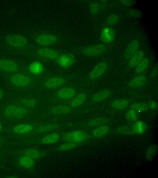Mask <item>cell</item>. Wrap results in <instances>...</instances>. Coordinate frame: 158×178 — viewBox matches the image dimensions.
I'll return each mask as SVG.
<instances>
[{
	"instance_id": "cell-1",
	"label": "cell",
	"mask_w": 158,
	"mask_h": 178,
	"mask_svg": "<svg viewBox=\"0 0 158 178\" xmlns=\"http://www.w3.org/2000/svg\"><path fill=\"white\" fill-rule=\"evenodd\" d=\"M36 112L8 99L0 103V118L6 124L31 119Z\"/></svg>"
},
{
	"instance_id": "cell-2",
	"label": "cell",
	"mask_w": 158,
	"mask_h": 178,
	"mask_svg": "<svg viewBox=\"0 0 158 178\" xmlns=\"http://www.w3.org/2000/svg\"><path fill=\"white\" fill-rule=\"evenodd\" d=\"M4 76L5 82L9 88L21 93L30 90L37 86L46 76H35L27 70L4 75Z\"/></svg>"
},
{
	"instance_id": "cell-3",
	"label": "cell",
	"mask_w": 158,
	"mask_h": 178,
	"mask_svg": "<svg viewBox=\"0 0 158 178\" xmlns=\"http://www.w3.org/2000/svg\"><path fill=\"white\" fill-rule=\"evenodd\" d=\"M31 119L15 123L6 124L3 134L14 141L28 138L37 127L44 122Z\"/></svg>"
},
{
	"instance_id": "cell-4",
	"label": "cell",
	"mask_w": 158,
	"mask_h": 178,
	"mask_svg": "<svg viewBox=\"0 0 158 178\" xmlns=\"http://www.w3.org/2000/svg\"><path fill=\"white\" fill-rule=\"evenodd\" d=\"M80 76L79 73L66 75L48 74L42 79L37 86L44 90H55L68 85Z\"/></svg>"
},
{
	"instance_id": "cell-5",
	"label": "cell",
	"mask_w": 158,
	"mask_h": 178,
	"mask_svg": "<svg viewBox=\"0 0 158 178\" xmlns=\"http://www.w3.org/2000/svg\"><path fill=\"white\" fill-rule=\"evenodd\" d=\"M65 131L62 130L38 136L14 141L15 145L22 146L26 145L36 146L51 145L60 141Z\"/></svg>"
},
{
	"instance_id": "cell-6",
	"label": "cell",
	"mask_w": 158,
	"mask_h": 178,
	"mask_svg": "<svg viewBox=\"0 0 158 178\" xmlns=\"http://www.w3.org/2000/svg\"><path fill=\"white\" fill-rule=\"evenodd\" d=\"M82 112L81 110L74 109L66 103L53 104L44 109L37 118L39 120L48 117L69 116L81 114Z\"/></svg>"
},
{
	"instance_id": "cell-7",
	"label": "cell",
	"mask_w": 158,
	"mask_h": 178,
	"mask_svg": "<svg viewBox=\"0 0 158 178\" xmlns=\"http://www.w3.org/2000/svg\"><path fill=\"white\" fill-rule=\"evenodd\" d=\"M80 90L79 86L67 85L55 90L49 98L52 104L66 103L70 101Z\"/></svg>"
},
{
	"instance_id": "cell-8",
	"label": "cell",
	"mask_w": 158,
	"mask_h": 178,
	"mask_svg": "<svg viewBox=\"0 0 158 178\" xmlns=\"http://www.w3.org/2000/svg\"><path fill=\"white\" fill-rule=\"evenodd\" d=\"M73 123L59 121H44L37 127L29 137L26 138L73 128Z\"/></svg>"
},
{
	"instance_id": "cell-9",
	"label": "cell",
	"mask_w": 158,
	"mask_h": 178,
	"mask_svg": "<svg viewBox=\"0 0 158 178\" xmlns=\"http://www.w3.org/2000/svg\"><path fill=\"white\" fill-rule=\"evenodd\" d=\"M7 152L8 155L15 157L24 155L31 158L36 161L43 159L50 154L48 150H42L36 147L8 149Z\"/></svg>"
},
{
	"instance_id": "cell-10",
	"label": "cell",
	"mask_w": 158,
	"mask_h": 178,
	"mask_svg": "<svg viewBox=\"0 0 158 178\" xmlns=\"http://www.w3.org/2000/svg\"><path fill=\"white\" fill-rule=\"evenodd\" d=\"M9 100L27 108L36 111L40 108L41 101L38 97L20 93L11 96Z\"/></svg>"
},
{
	"instance_id": "cell-11",
	"label": "cell",
	"mask_w": 158,
	"mask_h": 178,
	"mask_svg": "<svg viewBox=\"0 0 158 178\" xmlns=\"http://www.w3.org/2000/svg\"><path fill=\"white\" fill-rule=\"evenodd\" d=\"M90 134L85 129H77L75 130L65 131L63 134L60 142H87L91 138Z\"/></svg>"
},
{
	"instance_id": "cell-12",
	"label": "cell",
	"mask_w": 158,
	"mask_h": 178,
	"mask_svg": "<svg viewBox=\"0 0 158 178\" xmlns=\"http://www.w3.org/2000/svg\"><path fill=\"white\" fill-rule=\"evenodd\" d=\"M27 70V68L24 69L15 60L7 58H0V72L4 75Z\"/></svg>"
},
{
	"instance_id": "cell-13",
	"label": "cell",
	"mask_w": 158,
	"mask_h": 178,
	"mask_svg": "<svg viewBox=\"0 0 158 178\" xmlns=\"http://www.w3.org/2000/svg\"><path fill=\"white\" fill-rule=\"evenodd\" d=\"M14 165L18 169L27 171L33 174L36 173V161L24 155L15 156Z\"/></svg>"
},
{
	"instance_id": "cell-14",
	"label": "cell",
	"mask_w": 158,
	"mask_h": 178,
	"mask_svg": "<svg viewBox=\"0 0 158 178\" xmlns=\"http://www.w3.org/2000/svg\"><path fill=\"white\" fill-rule=\"evenodd\" d=\"M61 53L54 49L48 47H41L36 49L34 55L37 58L42 61H55Z\"/></svg>"
},
{
	"instance_id": "cell-15",
	"label": "cell",
	"mask_w": 158,
	"mask_h": 178,
	"mask_svg": "<svg viewBox=\"0 0 158 178\" xmlns=\"http://www.w3.org/2000/svg\"><path fill=\"white\" fill-rule=\"evenodd\" d=\"M34 40L35 42L42 47H48L55 45L60 40V37L53 33L44 32L36 35Z\"/></svg>"
},
{
	"instance_id": "cell-16",
	"label": "cell",
	"mask_w": 158,
	"mask_h": 178,
	"mask_svg": "<svg viewBox=\"0 0 158 178\" xmlns=\"http://www.w3.org/2000/svg\"><path fill=\"white\" fill-rule=\"evenodd\" d=\"M110 121V119L107 117H97L85 121L73 123V128L82 129H84L85 128H92L106 125L109 123Z\"/></svg>"
},
{
	"instance_id": "cell-17",
	"label": "cell",
	"mask_w": 158,
	"mask_h": 178,
	"mask_svg": "<svg viewBox=\"0 0 158 178\" xmlns=\"http://www.w3.org/2000/svg\"><path fill=\"white\" fill-rule=\"evenodd\" d=\"M5 40L9 46L15 48H23L28 44V40L25 36L17 34L7 35L5 37Z\"/></svg>"
},
{
	"instance_id": "cell-18",
	"label": "cell",
	"mask_w": 158,
	"mask_h": 178,
	"mask_svg": "<svg viewBox=\"0 0 158 178\" xmlns=\"http://www.w3.org/2000/svg\"><path fill=\"white\" fill-rule=\"evenodd\" d=\"M106 49L103 44H99L89 45L78 49V52L82 55L87 57H94L104 53Z\"/></svg>"
},
{
	"instance_id": "cell-19",
	"label": "cell",
	"mask_w": 158,
	"mask_h": 178,
	"mask_svg": "<svg viewBox=\"0 0 158 178\" xmlns=\"http://www.w3.org/2000/svg\"><path fill=\"white\" fill-rule=\"evenodd\" d=\"M62 69H67L73 66L76 62L74 54L70 53H61L55 61Z\"/></svg>"
},
{
	"instance_id": "cell-20",
	"label": "cell",
	"mask_w": 158,
	"mask_h": 178,
	"mask_svg": "<svg viewBox=\"0 0 158 178\" xmlns=\"http://www.w3.org/2000/svg\"><path fill=\"white\" fill-rule=\"evenodd\" d=\"M87 142H64L48 149L50 153L63 152L71 150L82 146Z\"/></svg>"
},
{
	"instance_id": "cell-21",
	"label": "cell",
	"mask_w": 158,
	"mask_h": 178,
	"mask_svg": "<svg viewBox=\"0 0 158 178\" xmlns=\"http://www.w3.org/2000/svg\"><path fill=\"white\" fill-rule=\"evenodd\" d=\"M88 97L87 91L81 89L70 101L66 104L74 109H78L85 103Z\"/></svg>"
},
{
	"instance_id": "cell-22",
	"label": "cell",
	"mask_w": 158,
	"mask_h": 178,
	"mask_svg": "<svg viewBox=\"0 0 158 178\" xmlns=\"http://www.w3.org/2000/svg\"><path fill=\"white\" fill-rule=\"evenodd\" d=\"M27 70L30 74L36 76L44 77L48 74L45 73V68L43 64L38 61L31 62L27 67Z\"/></svg>"
},
{
	"instance_id": "cell-23",
	"label": "cell",
	"mask_w": 158,
	"mask_h": 178,
	"mask_svg": "<svg viewBox=\"0 0 158 178\" xmlns=\"http://www.w3.org/2000/svg\"><path fill=\"white\" fill-rule=\"evenodd\" d=\"M108 64L104 61H102L97 64L90 71L87 78L90 80L96 79L102 76L106 71Z\"/></svg>"
},
{
	"instance_id": "cell-24",
	"label": "cell",
	"mask_w": 158,
	"mask_h": 178,
	"mask_svg": "<svg viewBox=\"0 0 158 178\" xmlns=\"http://www.w3.org/2000/svg\"><path fill=\"white\" fill-rule=\"evenodd\" d=\"M115 33L114 29L110 28H105L101 32L100 37L101 40L105 43H109L114 40Z\"/></svg>"
},
{
	"instance_id": "cell-25",
	"label": "cell",
	"mask_w": 158,
	"mask_h": 178,
	"mask_svg": "<svg viewBox=\"0 0 158 178\" xmlns=\"http://www.w3.org/2000/svg\"><path fill=\"white\" fill-rule=\"evenodd\" d=\"M139 45V42L137 40L135 39L131 41L128 44L125 50L124 54L125 59L129 60L138 51Z\"/></svg>"
},
{
	"instance_id": "cell-26",
	"label": "cell",
	"mask_w": 158,
	"mask_h": 178,
	"mask_svg": "<svg viewBox=\"0 0 158 178\" xmlns=\"http://www.w3.org/2000/svg\"><path fill=\"white\" fill-rule=\"evenodd\" d=\"M112 94V91L109 89L102 90L93 94L90 97V100L94 102L102 101L109 97Z\"/></svg>"
},
{
	"instance_id": "cell-27",
	"label": "cell",
	"mask_w": 158,
	"mask_h": 178,
	"mask_svg": "<svg viewBox=\"0 0 158 178\" xmlns=\"http://www.w3.org/2000/svg\"><path fill=\"white\" fill-rule=\"evenodd\" d=\"M110 128L106 125H102L96 127L93 129L90 135L91 137L99 138L106 135L110 131Z\"/></svg>"
},
{
	"instance_id": "cell-28",
	"label": "cell",
	"mask_w": 158,
	"mask_h": 178,
	"mask_svg": "<svg viewBox=\"0 0 158 178\" xmlns=\"http://www.w3.org/2000/svg\"><path fill=\"white\" fill-rule=\"evenodd\" d=\"M144 53L142 51H138L129 59L128 65L131 68L135 67L144 58Z\"/></svg>"
},
{
	"instance_id": "cell-29",
	"label": "cell",
	"mask_w": 158,
	"mask_h": 178,
	"mask_svg": "<svg viewBox=\"0 0 158 178\" xmlns=\"http://www.w3.org/2000/svg\"><path fill=\"white\" fill-rule=\"evenodd\" d=\"M147 78L145 75H140L130 80L128 83V86L131 88L139 87L143 86Z\"/></svg>"
},
{
	"instance_id": "cell-30",
	"label": "cell",
	"mask_w": 158,
	"mask_h": 178,
	"mask_svg": "<svg viewBox=\"0 0 158 178\" xmlns=\"http://www.w3.org/2000/svg\"><path fill=\"white\" fill-rule=\"evenodd\" d=\"M134 134H141L144 133L147 129L146 124L142 121H136L131 126Z\"/></svg>"
},
{
	"instance_id": "cell-31",
	"label": "cell",
	"mask_w": 158,
	"mask_h": 178,
	"mask_svg": "<svg viewBox=\"0 0 158 178\" xmlns=\"http://www.w3.org/2000/svg\"><path fill=\"white\" fill-rule=\"evenodd\" d=\"M129 101L126 99L116 100L111 103V107L116 109H122L126 108L129 104Z\"/></svg>"
},
{
	"instance_id": "cell-32",
	"label": "cell",
	"mask_w": 158,
	"mask_h": 178,
	"mask_svg": "<svg viewBox=\"0 0 158 178\" xmlns=\"http://www.w3.org/2000/svg\"><path fill=\"white\" fill-rule=\"evenodd\" d=\"M15 145L14 141L7 136L0 135V148L8 149Z\"/></svg>"
},
{
	"instance_id": "cell-33",
	"label": "cell",
	"mask_w": 158,
	"mask_h": 178,
	"mask_svg": "<svg viewBox=\"0 0 158 178\" xmlns=\"http://www.w3.org/2000/svg\"><path fill=\"white\" fill-rule=\"evenodd\" d=\"M149 60L147 58H144L135 67V71L138 74H141L145 71L148 67Z\"/></svg>"
},
{
	"instance_id": "cell-34",
	"label": "cell",
	"mask_w": 158,
	"mask_h": 178,
	"mask_svg": "<svg viewBox=\"0 0 158 178\" xmlns=\"http://www.w3.org/2000/svg\"><path fill=\"white\" fill-rule=\"evenodd\" d=\"M158 150L157 145L153 144L150 146L147 150L145 153L146 159L148 161L152 160L156 156Z\"/></svg>"
},
{
	"instance_id": "cell-35",
	"label": "cell",
	"mask_w": 158,
	"mask_h": 178,
	"mask_svg": "<svg viewBox=\"0 0 158 178\" xmlns=\"http://www.w3.org/2000/svg\"><path fill=\"white\" fill-rule=\"evenodd\" d=\"M114 132L118 134L131 135L134 134L132 127L127 125L118 127L115 129Z\"/></svg>"
},
{
	"instance_id": "cell-36",
	"label": "cell",
	"mask_w": 158,
	"mask_h": 178,
	"mask_svg": "<svg viewBox=\"0 0 158 178\" xmlns=\"http://www.w3.org/2000/svg\"><path fill=\"white\" fill-rule=\"evenodd\" d=\"M132 109L137 112H143L147 111L149 108L148 104L144 102H136L133 103L131 106Z\"/></svg>"
},
{
	"instance_id": "cell-37",
	"label": "cell",
	"mask_w": 158,
	"mask_h": 178,
	"mask_svg": "<svg viewBox=\"0 0 158 178\" xmlns=\"http://www.w3.org/2000/svg\"><path fill=\"white\" fill-rule=\"evenodd\" d=\"M100 8L99 3L97 2H92L89 5L90 12L93 15H97L98 13Z\"/></svg>"
},
{
	"instance_id": "cell-38",
	"label": "cell",
	"mask_w": 158,
	"mask_h": 178,
	"mask_svg": "<svg viewBox=\"0 0 158 178\" xmlns=\"http://www.w3.org/2000/svg\"><path fill=\"white\" fill-rule=\"evenodd\" d=\"M126 118L128 121H135L137 120L138 115L137 112L135 110L131 109L128 110L126 115Z\"/></svg>"
},
{
	"instance_id": "cell-39",
	"label": "cell",
	"mask_w": 158,
	"mask_h": 178,
	"mask_svg": "<svg viewBox=\"0 0 158 178\" xmlns=\"http://www.w3.org/2000/svg\"><path fill=\"white\" fill-rule=\"evenodd\" d=\"M119 20L118 16L115 14H112L109 16L106 20L107 24L109 25H113L116 24Z\"/></svg>"
},
{
	"instance_id": "cell-40",
	"label": "cell",
	"mask_w": 158,
	"mask_h": 178,
	"mask_svg": "<svg viewBox=\"0 0 158 178\" xmlns=\"http://www.w3.org/2000/svg\"><path fill=\"white\" fill-rule=\"evenodd\" d=\"M128 14L131 17L135 18H140L143 15L140 10L136 9H133L130 10L129 11Z\"/></svg>"
},
{
	"instance_id": "cell-41",
	"label": "cell",
	"mask_w": 158,
	"mask_h": 178,
	"mask_svg": "<svg viewBox=\"0 0 158 178\" xmlns=\"http://www.w3.org/2000/svg\"><path fill=\"white\" fill-rule=\"evenodd\" d=\"M7 93L2 88L0 87V103L3 101L7 96Z\"/></svg>"
},
{
	"instance_id": "cell-42",
	"label": "cell",
	"mask_w": 158,
	"mask_h": 178,
	"mask_svg": "<svg viewBox=\"0 0 158 178\" xmlns=\"http://www.w3.org/2000/svg\"><path fill=\"white\" fill-rule=\"evenodd\" d=\"M8 149L0 148V160L5 159L6 156L8 155Z\"/></svg>"
},
{
	"instance_id": "cell-43",
	"label": "cell",
	"mask_w": 158,
	"mask_h": 178,
	"mask_svg": "<svg viewBox=\"0 0 158 178\" xmlns=\"http://www.w3.org/2000/svg\"><path fill=\"white\" fill-rule=\"evenodd\" d=\"M121 3L126 6H131L134 5L135 3V1L134 0H122L121 1Z\"/></svg>"
},
{
	"instance_id": "cell-44",
	"label": "cell",
	"mask_w": 158,
	"mask_h": 178,
	"mask_svg": "<svg viewBox=\"0 0 158 178\" xmlns=\"http://www.w3.org/2000/svg\"><path fill=\"white\" fill-rule=\"evenodd\" d=\"M5 125V122L0 118V135L1 134H3Z\"/></svg>"
},
{
	"instance_id": "cell-45",
	"label": "cell",
	"mask_w": 158,
	"mask_h": 178,
	"mask_svg": "<svg viewBox=\"0 0 158 178\" xmlns=\"http://www.w3.org/2000/svg\"><path fill=\"white\" fill-rule=\"evenodd\" d=\"M149 107L152 109H155L157 107V104L156 102L152 101H151L148 104Z\"/></svg>"
},
{
	"instance_id": "cell-46",
	"label": "cell",
	"mask_w": 158,
	"mask_h": 178,
	"mask_svg": "<svg viewBox=\"0 0 158 178\" xmlns=\"http://www.w3.org/2000/svg\"><path fill=\"white\" fill-rule=\"evenodd\" d=\"M158 73V67L157 66L153 69L151 73V75L152 77H154L156 76Z\"/></svg>"
},
{
	"instance_id": "cell-47",
	"label": "cell",
	"mask_w": 158,
	"mask_h": 178,
	"mask_svg": "<svg viewBox=\"0 0 158 178\" xmlns=\"http://www.w3.org/2000/svg\"><path fill=\"white\" fill-rule=\"evenodd\" d=\"M6 160L5 159L0 160V168L4 165V163H5Z\"/></svg>"
},
{
	"instance_id": "cell-48",
	"label": "cell",
	"mask_w": 158,
	"mask_h": 178,
	"mask_svg": "<svg viewBox=\"0 0 158 178\" xmlns=\"http://www.w3.org/2000/svg\"><path fill=\"white\" fill-rule=\"evenodd\" d=\"M7 177L11 178H17L18 177V175H11L10 176H8Z\"/></svg>"
}]
</instances>
